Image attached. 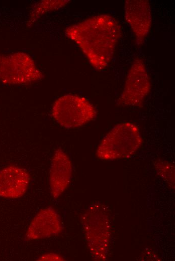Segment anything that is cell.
I'll list each match as a JSON object with an SVG mask.
<instances>
[{"instance_id":"cell-1","label":"cell","mask_w":175,"mask_h":261,"mask_svg":"<svg viewBox=\"0 0 175 261\" xmlns=\"http://www.w3.org/2000/svg\"><path fill=\"white\" fill-rule=\"evenodd\" d=\"M65 34L81 49L92 66L102 71L113 57L121 28L112 16L99 15L68 27Z\"/></svg>"},{"instance_id":"cell-2","label":"cell","mask_w":175,"mask_h":261,"mask_svg":"<svg viewBox=\"0 0 175 261\" xmlns=\"http://www.w3.org/2000/svg\"><path fill=\"white\" fill-rule=\"evenodd\" d=\"M142 138L137 126L130 122L115 125L98 147L96 155L103 160L112 161L130 157L140 147Z\"/></svg>"},{"instance_id":"cell-3","label":"cell","mask_w":175,"mask_h":261,"mask_svg":"<svg viewBox=\"0 0 175 261\" xmlns=\"http://www.w3.org/2000/svg\"><path fill=\"white\" fill-rule=\"evenodd\" d=\"M105 207L101 204L91 205L81 219L89 248L97 260L106 259L110 239V220Z\"/></svg>"},{"instance_id":"cell-4","label":"cell","mask_w":175,"mask_h":261,"mask_svg":"<svg viewBox=\"0 0 175 261\" xmlns=\"http://www.w3.org/2000/svg\"><path fill=\"white\" fill-rule=\"evenodd\" d=\"M51 114L63 127L77 128L93 120L97 115L94 106L84 97L66 94L59 97L52 106Z\"/></svg>"},{"instance_id":"cell-5","label":"cell","mask_w":175,"mask_h":261,"mask_svg":"<svg viewBox=\"0 0 175 261\" xmlns=\"http://www.w3.org/2000/svg\"><path fill=\"white\" fill-rule=\"evenodd\" d=\"M43 74L27 54L0 55V81L9 84H28L40 80Z\"/></svg>"},{"instance_id":"cell-6","label":"cell","mask_w":175,"mask_h":261,"mask_svg":"<svg viewBox=\"0 0 175 261\" xmlns=\"http://www.w3.org/2000/svg\"><path fill=\"white\" fill-rule=\"evenodd\" d=\"M150 81L144 61L135 58L128 71L118 105L141 107L150 90Z\"/></svg>"},{"instance_id":"cell-7","label":"cell","mask_w":175,"mask_h":261,"mask_svg":"<svg viewBox=\"0 0 175 261\" xmlns=\"http://www.w3.org/2000/svg\"><path fill=\"white\" fill-rule=\"evenodd\" d=\"M124 14L137 44L141 45L149 33L152 24L149 2L148 0H127L125 2Z\"/></svg>"},{"instance_id":"cell-8","label":"cell","mask_w":175,"mask_h":261,"mask_svg":"<svg viewBox=\"0 0 175 261\" xmlns=\"http://www.w3.org/2000/svg\"><path fill=\"white\" fill-rule=\"evenodd\" d=\"M72 165L68 155L57 149L52 158L49 171V185L54 198L60 196L68 186L71 178Z\"/></svg>"},{"instance_id":"cell-9","label":"cell","mask_w":175,"mask_h":261,"mask_svg":"<svg viewBox=\"0 0 175 261\" xmlns=\"http://www.w3.org/2000/svg\"><path fill=\"white\" fill-rule=\"evenodd\" d=\"M62 226L59 216L52 207L40 210L31 221L25 235L28 240H33L57 235Z\"/></svg>"},{"instance_id":"cell-10","label":"cell","mask_w":175,"mask_h":261,"mask_svg":"<svg viewBox=\"0 0 175 261\" xmlns=\"http://www.w3.org/2000/svg\"><path fill=\"white\" fill-rule=\"evenodd\" d=\"M30 176L27 171L16 166H7L0 171V196L18 198L27 191Z\"/></svg>"},{"instance_id":"cell-11","label":"cell","mask_w":175,"mask_h":261,"mask_svg":"<svg viewBox=\"0 0 175 261\" xmlns=\"http://www.w3.org/2000/svg\"><path fill=\"white\" fill-rule=\"evenodd\" d=\"M154 167L157 173L168 186L174 188V166L168 162L158 160L154 163Z\"/></svg>"},{"instance_id":"cell-12","label":"cell","mask_w":175,"mask_h":261,"mask_svg":"<svg viewBox=\"0 0 175 261\" xmlns=\"http://www.w3.org/2000/svg\"><path fill=\"white\" fill-rule=\"evenodd\" d=\"M68 1H42L34 7L31 13V18L36 19L48 11L64 7Z\"/></svg>"},{"instance_id":"cell-13","label":"cell","mask_w":175,"mask_h":261,"mask_svg":"<svg viewBox=\"0 0 175 261\" xmlns=\"http://www.w3.org/2000/svg\"><path fill=\"white\" fill-rule=\"evenodd\" d=\"M39 260H63L64 258L60 255L49 253L41 255L38 259Z\"/></svg>"}]
</instances>
